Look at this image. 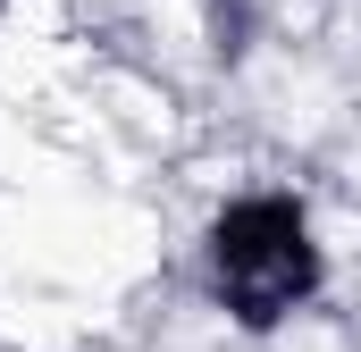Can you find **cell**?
<instances>
[{"label": "cell", "instance_id": "cell-1", "mask_svg": "<svg viewBox=\"0 0 361 352\" xmlns=\"http://www.w3.org/2000/svg\"><path fill=\"white\" fill-rule=\"evenodd\" d=\"M202 285H210V302H219L235 327H252V336L286 327V319L319 294L311 210H302L294 193H235V201L210 218V235H202Z\"/></svg>", "mask_w": 361, "mask_h": 352}, {"label": "cell", "instance_id": "cell-2", "mask_svg": "<svg viewBox=\"0 0 361 352\" xmlns=\"http://www.w3.org/2000/svg\"><path fill=\"white\" fill-rule=\"evenodd\" d=\"M210 34H219V51H244V34H252V0H210Z\"/></svg>", "mask_w": 361, "mask_h": 352}]
</instances>
